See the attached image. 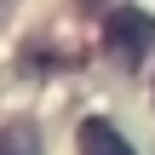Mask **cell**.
<instances>
[{"mask_svg":"<svg viewBox=\"0 0 155 155\" xmlns=\"http://www.w3.org/2000/svg\"><path fill=\"white\" fill-rule=\"evenodd\" d=\"M155 46V17L150 12H138V6H115L109 17H104V52L115 58V63H144V52Z\"/></svg>","mask_w":155,"mask_h":155,"instance_id":"6da1fadb","label":"cell"},{"mask_svg":"<svg viewBox=\"0 0 155 155\" xmlns=\"http://www.w3.org/2000/svg\"><path fill=\"white\" fill-rule=\"evenodd\" d=\"M81 155H138L132 144H127V132L121 127H109V121H81Z\"/></svg>","mask_w":155,"mask_h":155,"instance_id":"7a4b0ae2","label":"cell"},{"mask_svg":"<svg viewBox=\"0 0 155 155\" xmlns=\"http://www.w3.org/2000/svg\"><path fill=\"white\" fill-rule=\"evenodd\" d=\"M0 155H40L29 127H0Z\"/></svg>","mask_w":155,"mask_h":155,"instance_id":"3957f363","label":"cell"}]
</instances>
